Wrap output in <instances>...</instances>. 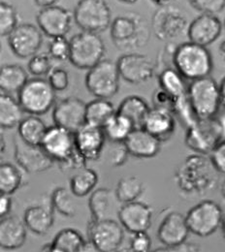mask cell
<instances>
[{"label": "cell", "instance_id": "cell-34", "mask_svg": "<svg viewBox=\"0 0 225 252\" xmlns=\"http://www.w3.org/2000/svg\"><path fill=\"white\" fill-rule=\"evenodd\" d=\"M99 177L96 170L84 167L71 177L69 188L75 197H85L96 187Z\"/></svg>", "mask_w": 225, "mask_h": 252}, {"label": "cell", "instance_id": "cell-15", "mask_svg": "<svg viewBox=\"0 0 225 252\" xmlns=\"http://www.w3.org/2000/svg\"><path fill=\"white\" fill-rule=\"evenodd\" d=\"M117 64L121 78L131 85L144 84L155 76V63L142 54H126L119 58Z\"/></svg>", "mask_w": 225, "mask_h": 252}, {"label": "cell", "instance_id": "cell-42", "mask_svg": "<svg viewBox=\"0 0 225 252\" xmlns=\"http://www.w3.org/2000/svg\"><path fill=\"white\" fill-rule=\"evenodd\" d=\"M48 54L54 61H69L70 41H68L65 36L52 38L49 43Z\"/></svg>", "mask_w": 225, "mask_h": 252}, {"label": "cell", "instance_id": "cell-20", "mask_svg": "<svg viewBox=\"0 0 225 252\" xmlns=\"http://www.w3.org/2000/svg\"><path fill=\"white\" fill-rule=\"evenodd\" d=\"M224 31V24L217 15L200 14L189 25L187 35L191 42L208 47L216 42Z\"/></svg>", "mask_w": 225, "mask_h": 252}, {"label": "cell", "instance_id": "cell-52", "mask_svg": "<svg viewBox=\"0 0 225 252\" xmlns=\"http://www.w3.org/2000/svg\"><path fill=\"white\" fill-rule=\"evenodd\" d=\"M220 92H221V98H222V107L225 108V77L220 84Z\"/></svg>", "mask_w": 225, "mask_h": 252}, {"label": "cell", "instance_id": "cell-24", "mask_svg": "<svg viewBox=\"0 0 225 252\" xmlns=\"http://www.w3.org/2000/svg\"><path fill=\"white\" fill-rule=\"evenodd\" d=\"M124 144L129 155L137 158H156L161 153V141L144 128L133 129Z\"/></svg>", "mask_w": 225, "mask_h": 252}, {"label": "cell", "instance_id": "cell-28", "mask_svg": "<svg viewBox=\"0 0 225 252\" xmlns=\"http://www.w3.org/2000/svg\"><path fill=\"white\" fill-rule=\"evenodd\" d=\"M150 110L151 108L144 98L137 95H130L122 101L117 113L128 118L134 126V129H137L143 128Z\"/></svg>", "mask_w": 225, "mask_h": 252}, {"label": "cell", "instance_id": "cell-37", "mask_svg": "<svg viewBox=\"0 0 225 252\" xmlns=\"http://www.w3.org/2000/svg\"><path fill=\"white\" fill-rule=\"evenodd\" d=\"M52 207L64 218L72 219L77 215V204L74 200V194L64 189L58 188L53 191L50 198Z\"/></svg>", "mask_w": 225, "mask_h": 252}, {"label": "cell", "instance_id": "cell-40", "mask_svg": "<svg viewBox=\"0 0 225 252\" xmlns=\"http://www.w3.org/2000/svg\"><path fill=\"white\" fill-rule=\"evenodd\" d=\"M19 26V14L14 5L1 1L0 3V35L8 37Z\"/></svg>", "mask_w": 225, "mask_h": 252}, {"label": "cell", "instance_id": "cell-32", "mask_svg": "<svg viewBox=\"0 0 225 252\" xmlns=\"http://www.w3.org/2000/svg\"><path fill=\"white\" fill-rule=\"evenodd\" d=\"M48 128L38 116L30 115L18 126V136L30 145L40 146Z\"/></svg>", "mask_w": 225, "mask_h": 252}, {"label": "cell", "instance_id": "cell-43", "mask_svg": "<svg viewBox=\"0 0 225 252\" xmlns=\"http://www.w3.org/2000/svg\"><path fill=\"white\" fill-rule=\"evenodd\" d=\"M189 2L201 14L218 15L225 9V0H189Z\"/></svg>", "mask_w": 225, "mask_h": 252}, {"label": "cell", "instance_id": "cell-50", "mask_svg": "<svg viewBox=\"0 0 225 252\" xmlns=\"http://www.w3.org/2000/svg\"><path fill=\"white\" fill-rule=\"evenodd\" d=\"M198 251H199L198 247L184 243V244L174 247V248H161V249L157 250L156 252H198Z\"/></svg>", "mask_w": 225, "mask_h": 252}, {"label": "cell", "instance_id": "cell-18", "mask_svg": "<svg viewBox=\"0 0 225 252\" xmlns=\"http://www.w3.org/2000/svg\"><path fill=\"white\" fill-rule=\"evenodd\" d=\"M15 159L18 165L30 174L46 172L55 164L41 146L30 145L19 136L15 138Z\"/></svg>", "mask_w": 225, "mask_h": 252}, {"label": "cell", "instance_id": "cell-4", "mask_svg": "<svg viewBox=\"0 0 225 252\" xmlns=\"http://www.w3.org/2000/svg\"><path fill=\"white\" fill-rule=\"evenodd\" d=\"M110 36L119 50L130 51L147 45L151 30L142 15L129 12L119 15L113 20L110 27Z\"/></svg>", "mask_w": 225, "mask_h": 252}, {"label": "cell", "instance_id": "cell-51", "mask_svg": "<svg viewBox=\"0 0 225 252\" xmlns=\"http://www.w3.org/2000/svg\"><path fill=\"white\" fill-rule=\"evenodd\" d=\"M34 2L38 7H40L42 9V8H47V7L58 5L60 0H34Z\"/></svg>", "mask_w": 225, "mask_h": 252}, {"label": "cell", "instance_id": "cell-38", "mask_svg": "<svg viewBox=\"0 0 225 252\" xmlns=\"http://www.w3.org/2000/svg\"><path fill=\"white\" fill-rule=\"evenodd\" d=\"M23 176L18 166L11 162L0 165V193L13 195L22 185Z\"/></svg>", "mask_w": 225, "mask_h": 252}, {"label": "cell", "instance_id": "cell-3", "mask_svg": "<svg viewBox=\"0 0 225 252\" xmlns=\"http://www.w3.org/2000/svg\"><path fill=\"white\" fill-rule=\"evenodd\" d=\"M172 62L174 68L190 81L209 77L214 68L213 57L207 47L191 41L180 44L174 49Z\"/></svg>", "mask_w": 225, "mask_h": 252}, {"label": "cell", "instance_id": "cell-9", "mask_svg": "<svg viewBox=\"0 0 225 252\" xmlns=\"http://www.w3.org/2000/svg\"><path fill=\"white\" fill-rule=\"evenodd\" d=\"M121 75L118 64L104 59L88 70L86 87L90 94L96 98L110 99L119 93Z\"/></svg>", "mask_w": 225, "mask_h": 252}, {"label": "cell", "instance_id": "cell-53", "mask_svg": "<svg viewBox=\"0 0 225 252\" xmlns=\"http://www.w3.org/2000/svg\"><path fill=\"white\" fill-rule=\"evenodd\" d=\"M155 5L159 6V7H164V6H168L171 5L172 2L174 0H151Z\"/></svg>", "mask_w": 225, "mask_h": 252}, {"label": "cell", "instance_id": "cell-45", "mask_svg": "<svg viewBox=\"0 0 225 252\" xmlns=\"http://www.w3.org/2000/svg\"><path fill=\"white\" fill-rule=\"evenodd\" d=\"M152 239L147 232L133 234L130 242V249L134 252H148L152 249Z\"/></svg>", "mask_w": 225, "mask_h": 252}, {"label": "cell", "instance_id": "cell-16", "mask_svg": "<svg viewBox=\"0 0 225 252\" xmlns=\"http://www.w3.org/2000/svg\"><path fill=\"white\" fill-rule=\"evenodd\" d=\"M73 21V13L59 5L42 8L36 16L38 28L51 39L66 36L72 28Z\"/></svg>", "mask_w": 225, "mask_h": 252}, {"label": "cell", "instance_id": "cell-30", "mask_svg": "<svg viewBox=\"0 0 225 252\" xmlns=\"http://www.w3.org/2000/svg\"><path fill=\"white\" fill-rule=\"evenodd\" d=\"M21 104L12 95L1 93L0 94V126L3 129H11L18 126L24 120Z\"/></svg>", "mask_w": 225, "mask_h": 252}, {"label": "cell", "instance_id": "cell-11", "mask_svg": "<svg viewBox=\"0 0 225 252\" xmlns=\"http://www.w3.org/2000/svg\"><path fill=\"white\" fill-rule=\"evenodd\" d=\"M224 212L221 206L213 200H203L193 207L186 220L191 233L198 237H209L222 227Z\"/></svg>", "mask_w": 225, "mask_h": 252}, {"label": "cell", "instance_id": "cell-19", "mask_svg": "<svg viewBox=\"0 0 225 252\" xmlns=\"http://www.w3.org/2000/svg\"><path fill=\"white\" fill-rule=\"evenodd\" d=\"M118 218L123 227L131 234L147 232L152 225L153 210L149 205L136 200L123 204Z\"/></svg>", "mask_w": 225, "mask_h": 252}, {"label": "cell", "instance_id": "cell-33", "mask_svg": "<svg viewBox=\"0 0 225 252\" xmlns=\"http://www.w3.org/2000/svg\"><path fill=\"white\" fill-rule=\"evenodd\" d=\"M185 78L175 68H165L159 75V85L161 90L166 92L174 100L188 94Z\"/></svg>", "mask_w": 225, "mask_h": 252}, {"label": "cell", "instance_id": "cell-14", "mask_svg": "<svg viewBox=\"0 0 225 252\" xmlns=\"http://www.w3.org/2000/svg\"><path fill=\"white\" fill-rule=\"evenodd\" d=\"M43 32L32 24H20L7 37L12 53L23 60L35 56L43 44Z\"/></svg>", "mask_w": 225, "mask_h": 252}, {"label": "cell", "instance_id": "cell-47", "mask_svg": "<svg viewBox=\"0 0 225 252\" xmlns=\"http://www.w3.org/2000/svg\"><path fill=\"white\" fill-rule=\"evenodd\" d=\"M117 147L110 153V162L113 166H122L124 165L129 158V153L124 143H116Z\"/></svg>", "mask_w": 225, "mask_h": 252}, {"label": "cell", "instance_id": "cell-7", "mask_svg": "<svg viewBox=\"0 0 225 252\" xmlns=\"http://www.w3.org/2000/svg\"><path fill=\"white\" fill-rule=\"evenodd\" d=\"M56 93L48 80L35 77L30 79L18 94V101L25 113L39 117L54 107Z\"/></svg>", "mask_w": 225, "mask_h": 252}, {"label": "cell", "instance_id": "cell-21", "mask_svg": "<svg viewBox=\"0 0 225 252\" xmlns=\"http://www.w3.org/2000/svg\"><path fill=\"white\" fill-rule=\"evenodd\" d=\"M190 233L186 216L179 212H171L161 221L158 238L165 248H174L186 243Z\"/></svg>", "mask_w": 225, "mask_h": 252}, {"label": "cell", "instance_id": "cell-1", "mask_svg": "<svg viewBox=\"0 0 225 252\" xmlns=\"http://www.w3.org/2000/svg\"><path fill=\"white\" fill-rule=\"evenodd\" d=\"M218 173L210 158L196 154L186 158L176 171L175 180L182 192L202 195L216 186Z\"/></svg>", "mask_w": 225, "mask_h": 252}, {"label": "cell", "instance_id": "cell-58", "mask_svg": "<svg viewBox=\"0 0 225 252\" xmlns=\"http://www.w3.org/2000/svg\"><path fill=\"white\" fill-rule=\"evenodd\" d=\"M222 194H223V196H224V198L225 199V181H224V184L222 186Z\"/></svg>", "mask_w": 225, "mask_h": 252}, {"label": "cell", "instance_id": "cell-59", "mask_svg": "<svg viewBox=\"0 0 225 252\" xmlns=\"http://www.w3.org/2000/svg\"><path fill=\"white\" fill-rule=\"evenodd\" d=\"M223 24H224V30H225V22H224V23H223Z\"/></svg>", "mask_w": 225, "mask_h": 252}, {"label": "cell", "instance_id": "cell-55", "mask_svg": "<svg viewBox=\"0 0 225 252\" xmlns=\"http://www.w3.org/2000/svg\"><path fill=\"white\" fill-rule=\"evenodd\" d=\"M220 53H221V55H222V57H223V59H224L225 63V40L222 42V44L220 46Z\"/></svg>", "mask_w": 225, "mask_h": 252}, {"label": "cell", "instance_id": "cell-48", "mask_svg": "<svg viewBox=\"0 0 225 252\" xmlns=\"http://www.w3.org/2000/svg\"><path fill=\"white\" fill-rule=\"evenodd\" d=\"M153 100H154L155 107L167 108L171 111L173 110V106H174V102H175L174 98L168 94L166 92H164L163 90H161V88L155 92L154 96H153Z\"/></svg>", "mask_w": 225, "mask_h": 252}, {"label": "cell", "instance_id": "cell-57", "mask_svg": "<svg viewBox=\"0 0 225 252\" xmlns=\"http://www.w3.org/2000/svg\"><path fill=\"white\" fill-rule=\"evenodd\" d=\"M222 231H223V236H224L225 240V216L224 218V220H223V224H222Z\"/></svg>", "mask_w": 225, "mask_h": 252}, {"label": "cell", "instance_id": "cell-46", "mask_svg": "<svg viewBox=\"0 0 225 252\" xmlns=\"http://www.w3.org/2000/svg\"><path fill=\"white\" fill-rule=\"evenodd\" d=\"M210 159L219 173L225 174V140H223L210 154Z\"/></svg>", "mask_w": 225, "mask_h": 252}, {"label": "cell", "instance_id": "cell-56", "mask_svg": "<svg viewBox=\"0 0 225 252\" xmlns=\"http://www.w3.org/2000/svg\"><path fill=\"white\" fill-rule=\"evenodd\" d=\"M120 2H122V3H125V4H134V3H136V2H138L139 0H119Z\"/></svg>", "mask_w": 225, "mask_h": 252}, {"label": "cell", "instance_id": "cell-26", "mask_svg": "<svg viewBox=\"0 0 225 252\" xmlns=\"http://www.w3.org/2000/svg\"><path fill=\"white\" fill-rule=\"evenodd\" d=\"M52 204L33 205L26 209L24 221L28 229L35 235H45L54 225V214Z\"/></svg>", "mask_w": 225, "mask_h": 252}, {"label": "cell", "instance_id": "cell-17", "mask_svg": "<svg viewBox=\"0 0 225 252\" xmlns=\"http://www.w3.org/2000/svg\"><path fill=\"white\" fill-rule=\"evenodd\" d=\"M87 104L78 97H67L61 100L54 108L53 120L55 125L76 133L86 122Z\"/></svg>", "mask_w": 225, "mask_h": 252}, {"label": "cell", "instance_id": "cell-29", "mask_svg": "<svg viewBox=\"0 0 225 252\" xmlns=\"http://www.w3.org/2000/svg\"><path fill=\"white\" fill-rule=\"evenodd\" d=\"M116 113L114 105L108 99L96 98L87 104V125L103 128Z\"/></svg>", "mask_w": 225, "mask_h": 252}, {"label": "cell", "instance_id": "cell-12", "mask_svg": "<svg viewBox=\"0 0 225 252\" xmlns=\"http://www.w3.org/2000/svg\"><path fill=\"white\" fill-rule=\"evenodd\" d=\"M189 22L182 10L172 5L160 7L154 14L152 29L161 41H172L188 32Z\"/></svg>", "mask_w": 225, "mask_h": 252}, {"label": "cell", "instance_id": "cell-27", "mask_svg": "<svg viewBox=\"0 0 225 252\" xmlns=\"http://www.w3.org/2000/svg\"><path fill=\"white\" fill-rule=\"evenodd\" d=\"M29 80L27 70L21 65L6 64L0 69V90L3 94H19Z\"/></svg>", "mask_w": 225, "mask_h": 252}, {"label": "cell", "instance_id": "cell-22", "mask_svg": "<svg viewBox=\"0 0 225 252\" xmlns=\"http://www.w3.org/2000/svg\"><path fill=\"white\" fill-rule=\"evenodd\" d=\"M106 140L103 128L90 125H85L75 133L76 148L87 161H96L100 158Z\"/></svg>", "mask_w": 225, "mask_h": 252}, {"label": "cell", "instance_id": "cell-44", "mask_svg": "<svg viewBox=\"0 0 225 252\" xmlns=\"http://www.w3.org/2000/svg\"><path fill=\"white\" fill-rule=\"evenodd\" d=\"M48 81L56 92H64L69 87V73L62 67H54L48 75Z\"/></svg>", "mask_w": 225, "mask_h": 252}, {"label": "cell", "instance_id": "cell-31", "mask_svg": "<svg viewBox=\"0 0 225 252\" xmlns=\"http://www.w3.org/2000/svg\"><path fill=\"white\" fill-rule=\"evenodd\" d=\"M86 244L87 241H85L79 231L73 228H65L61 230L54 238L51 243V252H84Z\"/></svg>", "mask_w": 225, "mask_h": 252}, {"label": "cell", "instance_id": "cell-13", "mask_svg": "<svg viewBox=\"0 0 225 252\" xmlns=\"http://www.w3.org/2000/svg\"><path fill=\"white\" fill-rule=\"evenodd\" d=\"M89 240L94 244L97 252H117L125 239L123 225L110 219H92L88 226Z\"/></svg>", "mask_w": 225, "mask_h": 252}, {"label": "cell", "instance_id": "cell-8", "mask_svg": "<svg viewBox=\"0 0 225 252\" xmlns=\"http://www.w3.org/2000/svg\"><path fill=\"white\" fill-rule=\"evenodd\" d=\"M74 22L82 32L102 33L112 24V12L105 0H79L73 12Z\"/></svg>", "mask_w": 225, "mask_h": 252}, {"label": "cell", "instance_id": "cell-41", "mask_svg": "<svg viewBox=\"0 0 225 252\" xmlns=\"http://www.w3.org/2000/svg\"><path fill=\"white\" fill-rule=\"evenodd\" d=\"M53 62L49 54H36L29 62L28 71L36 78H43L49 75L54 68Z\"/></svg>", "mask_w": 225, "mask_h": 252}, {"label": "cell", "instance_id": "cell-49", "mask_svg": "<svg viewBox=\"0 0 225 252\" xmlns=\"http://www.w3.org/2000/svg\"><path fill=\"white\" fill-rule=\"evenodd\" d=\"M12 195L8 194H3L1 193L0 195V217L1 219L9 216L12 206H13V201L11 198Z\"/></svg>", "mask_w": 225, "mask_h": 252}, {"label": "cell", "instance_id": "cell-2", "mask_svg": "<svg viewBox=\"0 0 225 252\" xmlns=\"http://www.w3.org/2000/svg\"><path fill=\"white\" fill-rule=\"evenodd\" d=\"M40 146L62 170L86 167L88 161L76 148L75 133L64 127L56 125L49 127Z\"/></svg>", "mask_w": 225, "mask_h": 252}, {"label": "cell", "instance_id": "cell-5", "mask_svg": "<svg viewBox=\"0 0 225 252\" xmlns=\"http://www.w3.org/2000/svg\"><path fill=\"white\" fill-rule=\"evenodd\" d=\"M188 97L198 120L216 118L222 107L220 85L210 76L192 81Z\"/></svg>", "mask_w": 225, "mask_h": 252}, {"label": "cell", "instance_id": "cell-54", "mask_svg": "<svg viewBox=\"0 0 225 252\" xmlns=\"http://www.w3.org/2000/svg\"><path fill=\"white\" fill-rule=\"evenodd\" d=\"M220 125H221V128H222V133H223V140H225V112L220 117L218 118Z\"/></svg>", "mask_w": 225, "mask_h": 252}, {"label": "cell", "instance_id": "cell-10", "mask_svg": "<svg viewBox=\"0 0 225 252\" xmlns=\"http://www.w3.org/2000/svg\"><path fill=\"white\" fill-rule=\"evenodd\" d=\"M222 141V128L217 118L197 120L187 128L185 143L195 154L210 156Z\"/></svg>", "mask_w": 225, "mask_h": 252}, {"label": "cell", "instance_id": "cell-25", "mask_svg": "<svg viewBox=\"0 0 225 252\" xmlns=\"http://www.w3.org/2000/svg\"><path fill=\"white\" fill-rule=\"evenodd\" d=\"M25 221L15 216H7L0 222V248L14 251L22 248L28 236Z\"/></svg>", "mask_w": 225, "mask_h": 252}, {"label": "cell", "instance_id": "cell-35", "mask_svg": "<svg viewBox=\"0 0 225 252\" xmlns=\"http://www.w3.org/2000/svg\"><path fill=\"white\" fill-rule=\"evenodd\" d=\"M133 129L134 126L129 119L119 113H116L103 127L107 140H110L114 144L124 143Z\"/></svg>", "mask_w": 225, "mask_h": 252}, {"label": "cell", "instance_id": "cell-39", "mask_svg": "<svg viewBox=\"0 0 225 252\" xmlns=\"http://www.w3.org/2000/svg\"><path fill=\"white\" fill-rule=\"evenodd\" d=\"M144 192V184L137 177H126L120 180L115 192L116 199L126 204L136 201Z\"/></svg>", "mask_w": 225, "mask_h": 252}, {"label": "cell", "instance_id": "cell-36", "mask_svg": "<svg viewBox=\"0 0 225 252\" xmlns=\"http://www.w3.org/2000/svg\"><path fill=\"white\" fill-rule=\"evenodd\" d=\"M112 202L113 193L110 189H97L93 191L89 199V208L92 214V219H107L112 207Z\"/></svg>", "mask_w": 225, "mask_h": 252}, {"label": "cell", "instance_id": "cell-6", "mask_svg": "<svg viewBox=\"0 0 225 252\" xmlns=\"http://www.w3.org/2000/svg\"><path fill=\"white\" fill-rule=\"evenodd\" d=\"M106 46L97 33L82 32L70 40L69 62L78 69L90 70L104 60Z\"/></svg>", "mask_w": 225, "mask_h": 252}, {"label": "cell", "instance_id": "cell-23", "mask_svg": "<svg viewBox=\"0 0 225 252\" xmlns=\"http://www.w3.org/2000/svg\"><path fill=\"white\" fill-rule=\"evenodd\" d=\"M176 116L171 110L162 107H154L151 108L143 128L162 143L171 139L176 131Z\"/></svg>", "mask_w": 225, "mask_h": 252}]
</instances>
